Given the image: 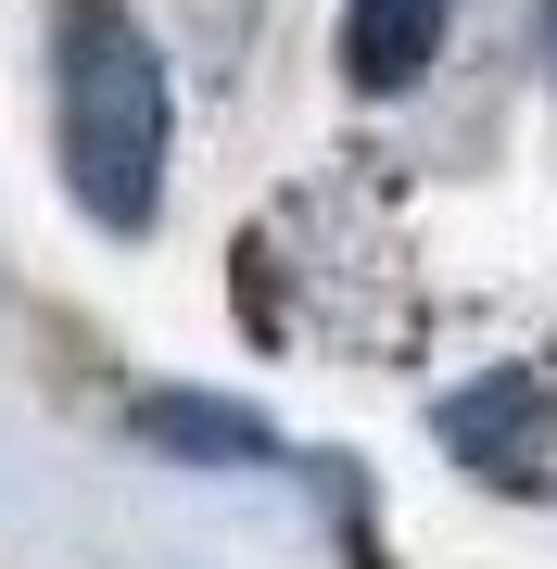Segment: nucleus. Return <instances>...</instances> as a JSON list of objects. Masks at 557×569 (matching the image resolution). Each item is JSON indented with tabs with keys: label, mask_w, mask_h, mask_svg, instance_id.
<instances>
[{
	"label": "nucleus",
	"mask_w": 557,
	"mask_h": 569,
	"mask_svg": "<svg viewBox=\"0 0 557 569\" xmlns=\"http://www.w3.org/2000/svg\"><path fill=\"white\" fill-rule=\"evenodd\" d=\"M140 430L166 456H203V468H253V456H279V430L267 418H241V406H203V392H152Z\"/></svg>",
	"instance_id": "20e7f679"
},
{
	"label": "nucleus",
	"mask_w": 557,
	"mask_h": 569,
	"mask_svg": "<svg viewBox=\"0 0 557 569\" xmlns=\"http://www.w3.org/2000/svg\"><path fill=\"white\" fill-rule=\"evenodd\" d=\"M444 26H456V0H355V13H342V77L368 89V102H392V89L431 77Z\"/></svg>",
	"instance_id": "7ed1b4c3"
},
{
	"label": "nucleus",
	"mask_w": 557,
	"mask_h": 569,
	"mask_svg": "<svg viewBox=\"0 0 557 569\" xmlns=\"http://www.w3.org/2000/svg\"><path fill=\"white\" fill-rule=\"evenodd\" d=\"M166 63L115 0H63L51 26V140H63V190L89 228L140 241L166 216Z\"/></svg>",
	"instance_id": "f257e3e1"
},
{
	"label": "nucleus",
	"mask_w": 557,
	"mask_h": 569,
	"mask_svg": "<svg viewBox=\"0 0 557 569\" xmlns=\"http://www.w3.org/2000/svg\"><path fill=\"white\" fill-rule=\"evenodd\" d=\"M444 443H456V468L533 493V481H557V392L533 380V367H507V380H481V392L444 406Z\"/></svg>",
	"instance_id": "f03ea898"
}]
</instances>
